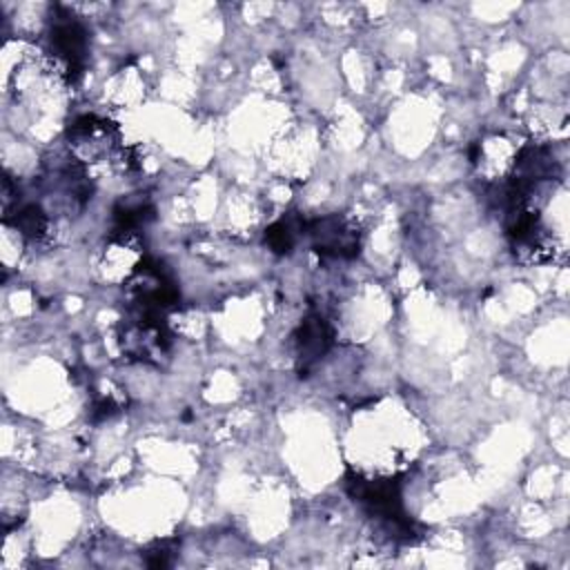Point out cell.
Listing matches in <instances>:
<instances>
[{
	"mask_svg": "<svg viewBox=\"0 0 570 570\" xmlns=\"http://www.w3.org/2000/svg\"><path fill=\"white\" fill-rule=\"evenodd\" d=\"M51 56L58 65V71L67 82H76L85 69L87 53V29L80 20L65 13L51 24Z\"/></svg>",
	"mask_w": 570,
	"mask_h": 570,
	"instance_id": "cell-1",
	"label": "cell"
},
{
	"mask_svg": "<svg viewBox=\"0 0 570 570\" xmlns=\"http://www.w3.org/2000/svg\"><path fill=\"white\" fill-rule=\"evenodd\" d=\"M314 249L321 256L352 258L358 254V236L341 216H323L307 225Z\"/></svg>",
	"mask_w": 570,
	"mask_h": 570,
	"instance_id": "cell-2",
	"label": "cell"
},
{
	"mask_svg": "<svg viewBox=\"0 0 570 570\" xmlns=\"http://www.w3.org/2000/svg\"><path fill=\"white\" fill-rule=\"evenodd\" d=\"M296 358L301 372L314 365L332 345V330L318 314L307 316L296 330Z\"/></svg>",
	"mask_w": 570,
	"mask_h": 570,
	"instance_id": "cell-3",
	"label": "cell"
},
{
	"mask_svg": "<svg viewBox=\"0 0 570 570\" xmlns=\"http://www.w3.org/2000/svg\"><path fill=\"white\" fill-rule=\"evenodd\" d=\"M303 227H305V223L294 225L289 218H281V220H276L274 225L267 227L265 243L269 245L272 252L287 254L296 243V232H303Z\"/></svg>",
	"mask_w": 570,
	"mask_h": 570,
	"instance_id": "cell-4",
	"label": "cell"
}]
</instances>
